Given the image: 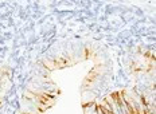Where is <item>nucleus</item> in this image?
Listing matches in <instances>:
<instances>
[{
	"mask_svg": "<svg viewBox=\"0 0 156 114\" xmlns=\"http://www.w3.org/2000/svg\"><path fill=\"white\" fill-rule=\"evenodd\" d=\"M43 63H44V66H46L47 68H51V70H53V68H55V63H54V60H44Z\"/></svg>",
	"mask_w": 156,
	"mask_h": 114,
	"instance_id": "nucleus-6",
	"label": "nucleus"
},
{
	"mask_svg": "<svg viewBox=\"0 0 156 114\" xmlns=\"http://www.w3.org/2000/svg\"><path fill=\"white\" fill-rule=\"evenodd\" d=\"M83 112L85 114H97V106L94 105V103H86L85 106H83Z\"/></svg>",
	"mask_w": 156,
	"mask_h": 114,
	"instance_id": "nucleus-4",
	"label": "nucleus"
},
{
	"mask_svg": "<svg viewBox=\"0 0 156 114\" xmlns=\"http://www.w3.org/2000/svg\"><path fill=\"white\" fill-rule=\"evenodd\" d=\"M54 60V63H55V68H61V67H66V66H69V64L71 63L70 59H67L66 57H58V58H55Z\"/></svg>",
	"mask_w": 156,
	"mask_h": 114,
	"instance_id": "nucleus-3",
	"label": "nucleus"
},
{
	"mask_svg": "<svg viewBox=\"0 0 156 114\" xmlns=\"http://www.w3.org/2000/svg\"><path fill=\"white\" fill-rule=\"evenodd\" d=\"M104 99L108 102L112 114H121V112H120V107H119V103H117V101L115 99V97H113L112 94H110V95H106Z\"/></svg>",
	"mask_w": 156,
	"mask_h": 114,
	"instance_id": "nucleus-2",
	"label": "nucleus"
},
{
	"mask_svg": "<svg viewBox=\"0 0 156 114\" xmlns=\"http://www.w3.org/2000/svg\"><path fill=\"white\" fill-rule=\"evenodd\" d=\"M113 97H115V99L117 101V103H119V107H120V112H121V114H132V112L129 110L128 105H126V102L124 101V98H122L121 93H113L112 94Z\"/></svg>",
	"mask_w": 156,
	"mask_h": 114,
	"instance_id": "nucleus-1",
	"label": "nucleus"
},
{
	"mask_svg": "<svg viewBox=\"0 0 156 114\" xmlns=\"http://www.w3.org/2000/svg\"><path fill=\"white\" fill-rule=\"evenodd\" d=\"M97 114H112L109 112V110H106V109H104L102 106H97Z\"/></svg>",
	"mask_w": 156,
	"mask_h": 114,
	"instance_id": "nucleus-5",
	"label": "nucleus"
}]
</instances>
